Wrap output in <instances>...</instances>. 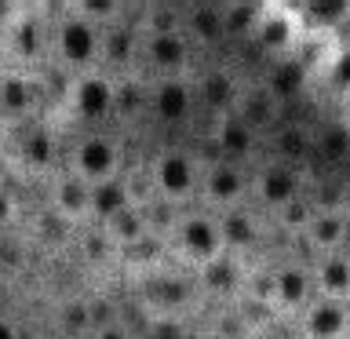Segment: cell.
<instances>
[{
	"label": "cell",
	"mask_w": 350,
	"mask_h": 339,
	"mask_svg": "<svg viewBox=\"0 0 350 339\" xmlns=\"http://www.w3.org/2000/svg\"><path fill=\"white\" fill-rule=\"evenodd\" d=\"M128 164H131L128 139L113 128L77 131V135L62 146V168L88 186H103V182L120 179Z\"/></svg>",
	"instance_id": "cell-3"
},
{
	"label": "cell",
	"mask_w": 350,
	"mask_h": 339,
	"mask_svg": "<svg viewBox=\"0 0 350 339\" xmlns=\"http://www.w3.org/2000/svg\"><path fill=\"white\" fill-rule=\"evenodd\" d=\"M103 237L109 241V248L117 252H131L135 245L153 237V223H150V208H139V204H124L120 212H113L106 223H98Z\"/></svg>",
	"instance_id": "cell-22"
},
{
	"label": "cell",
	"mask_w": 350,
	"mask_h": 339,
	"mask_svg": "<svg viewBox=\"0 0 350 339\" xmlns=\"http://www.w3.org/2000/svg\"><path fill=\"white\" fill-rule=\"evenodd\" d=\"M314 295L317 299H332L350 306V248L336 252V256H321L314 259Z\"/></svg>",
	"instance_id": "cell-23"
},
{
	"label": "cell",
	"mask_w": 350,
	"mask_h": 339,
	"mask_svg": "<svg viewBox=\"0 0 350 339\" xmlns=\"http://www.w3.org/2000/svg\"><path fill=\"white\" fill-rule=\"evenodd\" d=\"M131 281H135L131 292H135L142 317H175V321H183L204 299L201 284H197V273L175 267V262H161V267L139 273Z\"/></svg>",
	"instance_id": "cell-4"
},
{
	"label": "cell",
	"mask_w": 350,
	"mask_h": 339,
	"mask_svg": "<svg viewBox=\"0 0 350 339\" xmlns=\"http://www.w3.org/2000/svg\"><path fill=\"white\" fill-rule=\"evenodd\" d=\"M44 106V81L37 70H18L4 66L0 70V124L4 128H26L40 120Z\"/></svg>",
	"instance_id": "cell-11"
},
{
	"label": "cell",
	"mask_w": 350,
	"mask_h": 339,
	"mask_svg": "<svg viewBox=\"0 0 350 339\" xmlns=\"http://www.w3.org/2000/svg\"><path fill=\"white\" fill-rule=\"evenodd\" d=\"M29 339H62V336H55V332H29Z\"/></svg>",
	"instance_id": "cell-38"
},
{
	"label": "cell",
	"mask_w": 350,
	"mask_h": 339,
	"mask_svg": "<svg viewBox=\"0 0 350 339\" xmlns=\"http://www.w3.org/2000/svg\"><path fill=\"white\" fill-rule=\"evenodd\" d=\"M248 182H252V168L226 157H208L204 161V175H201V190H197V208L212 215H226L234 208L248 204Z\"/></svg>",
	"instance_id": "cell-9"
},
{
	"label": "cell",
	"mask_w": 350,
	"mask_h": 339,
	"mask_svg": "<svg viewBox=\"0 0 350 339\" xmlns=\"http://www.w3.org/2000/svg\"><path fill=\"white\" fill-rule=\"evenodd\" d=\"M117 98H120V77L106 70H92L81 77H70L62 87V117L81 131H98L117 120Z\"/></svg>",
	"instance_id": "cell-6"
},
{
	"label": "cell",
	"mask_w": 350,
	"mask_h": 339,
	"mask_svg": "<svg viewBox=\"0 0 350 339\" xmlns=\"http://www.w3.org/2000/svg\"><path fill=\"white\" fill-rule=\"evenodd\" d=\"M146 168H150L157 204H168L175 212L197 204V190H201V175H204L201 153H193L190 146H179V142H164L146 157Z\"/></svg>",
	"instance_id": "cell-5"
},
{
	"label": "cell",
	"mask_w": 350,
	"mask_h": 339,
	"mask_svg": "<svg viewBox=\"0 0 350 339\" xmlns=\"http://www.w3.org/2000/svg\"><path fill=\"white\" fill-rule=\"evenodd\" d=\"M15 161H18V168L26 172V175L48 182L51 175L62 168V139H59V131H55V124L37 120V124L18 128Z\"/></svg>",
	"instance_id": "cell-12"
},
{
	"label": "cell",
	"mask_w": 350,
	"mask_h": 339,
	"mask_svg": "<svg viewBox=\"0 0 350 339\" xmlns=\"http://www.w3.org/2000/svg\"><path fill=\"white\" fill-rule=\"evenodd\" d=\"M299 241L314 259L347 252V245H350V212L339 201L336 204H317Z\"/></svg>",
	"instance_id": "cell-17"
},
{
	"label": "cell",
	"mask_w": 350,
	"mask_h": 339,
	"mask_svg": "<svg viewBox=\"0 0 350 339\" xmlns=\"http://www.w3.org/2000/svg\"><path fill=\"white\" fill-rule=\"evenodd\" d=\"M292 11L306 33H321V37H339L350 26V0H306V4H292Z\"/></svg>",
	"instance_id": "cell-24"
},
{
	"label": "cell",
	"mask_w": 350,
	"mask_h": 339,
	"mask_svg": "<svg viewBox=\"0 0 350 339\" xmlns=\"http://www.w3.org/2000/svg\"><path fill=\"white\" fill-rule=\"evenodd\" d=\"M215 157H226V161H237V164H248L259 150V135L252 131L245 120H237L234 113L230 117H219L215 120Z\"/></svg>",
	"instance_id": "cell-26"
},
{
	"label": "cell",
	"mask_w": 350,
	"mask_h": 339,
	"mask_svg": "<svg viewBox=\"0 0 350 339\" xmlns=\"http://www.w3.org/2000/svg\"><path fill=\"white\" fill-rule=\"evenodd\" d=\"M15 223H18V197L0 182V234H8Z\"/></svg>",
	"instance_id": "cell-36"
},
{
	"label": "cell",
	"mask_w": 350,
	"mask_h": 339,
	"mask_svg": "<svg viewBox=\"0 0 350 339\" xmlns=\"http://www.w3.org/2000/svg\"><path fill=\"white\" fill-rule=\"evenodd\" d=\"M314 299V273L306 262L288 259L278 270H270V295L267 306L281 317H299L306 310V303Z\"/></svg>",
	"instance_id": "cell-15"
},
{
	"label": "cell",
	"mask_w": 350,
	"mask_h": 339,
	"mask_svg": "<svg viewBox=\"0 0 350 339\" xmlns=\"http://www.w3.org/2000/svg\"><path fill=\"white\" fill-rule=\"evenodd\" d=\"M0 339H29V332H26V325H22L18 317L0 310Z\"/></svg>",
	"instance_id": "cell-37"
},
{
	"label": "cell",
	"mask_w": 350,
	"mask_h": 339,
	"mask_svg": "<svg viewBox=\"0 0 350 339\" xmlns=\"http://www.w3.org/2000/svg\"><path fill=\"white\" fill-rule=\"evenodd\" d=\"M314 208H317V201H310V197L303 193V197H295V201H288L284 208H278V212L270 215V226L281 230V234L303 237V230H306V223H310Z\"/></svg>",
	"instance_id": "cell-32"
},
{
	"label": "cell",
	"mask_w": 350,
	"mask_h": 339,
	"mask_svg": "<svg viewBox=\"0 0 350 339\" xmlns=\"http://www.w3.org/2000/svg\"><path fill=\"white\" fill-rule=\"evenodd\" d=\"M48 212L55 223L70 230H88L92 226V186L59 168L48 179Z\"/></svg>",
	"instance_id": "cell-13"
},
{
	"label": "cell",
	"mask_w": 350,
	"mask_h": 339,
	"mask_svg": "<svg viewBox=\"0 0 350 339\" xmlns=\"http://www.w3.org/2000/svg\"><path fill=\"white\" fill-rule=\"evenodd\" d=\"M193 44L186 33H139L135 73L146 81H168V77H193Z\"/></svg>",
	"instance_id": "cell-8"
},
{
	"label": "cell",
	"mask_w": 350,
	"mask_h": 339,
	"mask_svg": "<svg viewBox=\"0 0 350 339\" xmlns=\"http://www.w3.org/2000/svg\"><path fill=\"white\" fill-rule=\"evenodd\" d=\"M84 339H139V332L128 321H120V317H103V321L92 325V332Z\"/></svg>",
	"instance_id": "cell-35"
},
{
	"label": "cell",
	"mask_w": 350,
	"mask_h": 339,
	"mask_svg": "<svg viewBox=\"0 0 350 339\" xmlns=\"http://www.w3.org/2000/svg\"><path fill=\"white\" fill-rule=\"evenodd\" d=\"M128 204L124 197V186H120V179L113 182H103V186H92V226L106 223L113 212H120V208Z\"/></svg>",
	"instance_id": "cell-33"
},
{
	"label": "cell",
	"mask_w": 350,
	"mask_h": 339,
	"mask_svg": "<svg viewBox=\"0 0 350 339\" xmlns=\"http://www.w3.org/2000/svg\"><path fill=\"white\" fill-rule=\"evenodd\" d=\"M48 29H51V8L22 4L18 15L0 29L8 62L18 66V70H40L48 62Z\"/></svg>",
	"instance_id": "cell-7"
},
{
	"label": "cell",
	"mask_w": 350,
	"mask_h": 339,
	"mask_svg": "<svg viewBox=\"0 0 350 339\" xmlns=\"http://www.w3.org/2000/svg\"><path fill=\"white\" fill-rule=\"evenodd\" d=\"M262 8L267 4H223V33L226 40H252L259 18H262Z\"/></svg>",
	"instance_id": "cell-31"
},
{
	"label": "cell",
	"mask_w": 350,
	"mask_h": 339,
	"mask_svg": "<svg viewBox=\"0 0 350 339\" xmlns=\"http://www.w3.org/2000/svg\"><path fill=\"white\" fill-rule=\"evenodd\" d=\"M146 113L161 128H183L197 113L190 77H168V81H146Z\"/></svg>",
	"instance_id": "cell-14"
},
{
	"label": "cell",
	"mask_w": 350,
	"mask_h": 339,
	"mask_svg": "<svg viewBox=\"0 0 350 339\" xmlns=\"http://www.w3.org/2000/svg\"><path fill=\"white\" fill-rule=\"evenodd\" d=\"M295 321H299L303 339H350V306L343 303L314 295Z\"/></svg>",
	"instance_id": "cell-20"
},
{
	"label": "cell",
	"mask_w": 350,
	"mask_h": 339,
	"mask_svg": "<svg viewBox=\"0 0 350 339\" xmlns=\"http://www.w3.org/2000/svg\"><path fill=\"white\" fill-rule=\"evenodd\" d=\"M281 98L273 95V87L262 81V84H245L241 87V98L234 106V117L245 120V124L256 131V135H262V131H273L281 120Z\"/></svg>",
	"instance_id": "cell-21"
},
{
	"label": "cell",
	"mask_w": 350,
	"mask_h": 339,
	"mask_svg": "<svg viewBox=\"0 0 350 339\" xmlns=\"http://www.w3.org/2000/svg\"><path fill=\"white\" fill-rule=\"evenodd\" d=\"M273 157L278 161H288V164H303V157L314 150V139L306 135L303 128H281L278 135H273Z\"/></svg>",
	"instance_id": "cell-34"
},
{
	"label": "cell",
	"mask_w": 350,
	"mask_h": 339,
	"mask_svg": "<svg viewBox=\"0 0 350 339\" xmlns=\"http://www.w3.org/2000/svg\"><path fill=\"white\" fill-rule=\"evenodd\" d=\"M219 219H223V237H226L230 256H248V252L262 248L267 230H270V215H262L259 208L241 204V208H234V212H226Z\"/></svg>",
	"instance_id": "cell-19"
},
{
	"label": "cell",
	"mask_w": 350,
	"mask_h": 339,
	"mask_svg": "<svg viewBox=\"0 0 350 339\" xmlns=\"http://www.w3.org/2000/svg\"><path fill=\"white\" fill-rule=\"evenodd\" d=\"M168 262L175 267L201 273L204 267H212L226 256V237H223V219L204 212V208H183L175 212V219L168 223V230L161 234Z\"/></svg>",
	"instance_id": "cell-1"
},
{
	"label": "cell",
	"mask_w": 350,
	"mask_h": 339,
	"mask_svg": "<svg viewBox=\"0 0 350 339\" xmlns=\"http://www.w3.org/2000/svg\"><path fill=\"white\" fill-rule=\"evenodd\" d=\"M299 37H303V26H299V18H295L292 4H267L248 44H256L262 55H270V59L281 62L295 51Z\"/></svg>",
	"instance_id": "cell-18"
},
{
	"label": "cell",
	"mask_w": 350,
	"mask_h": 339,
	"mask_svg": "<svg viewBox=\"0 0 350 339\" xmlns=\"http://www.w3.org/2000/svg\"><path fill=\"white\" fill-rule=\"evenodd\" d=\"M317 81L325 84V92L339 98L343 106H350V44L347 40H339L336 44V51H332V59L325 62V70Z\"/></svg>",
	"instance_id": "cell-28"
},
{
	"label": "cell",
	"mask_w": 350,
	"mask_h": 339,
	"mask_svg": "<svg viewBox=\"0 0 350 339\" xmlns=\"http://www.w3.org/2000/svg\"><path fill=\"white\" fill-rule=\"evenodd\" d=\"M183 33L186 40L197 48H215V44L226 40L223 33V4H193L183 8Z\"/></svg>",
	"instance_id": "cell-27"
},
{
	"label": "cell",
	"mask_w": 350,
	"mask_h": 339,
	"mask_svg": "<svg viewBox=\"0 0 350 339\" xmlns=\"http://www.w3.org/2000/svg\"><path fill=\"white\" fill-rule=\"evenodd\" d=\"M66 81L92 70H103V29L92 22L77 18L66 4L51 8V29H48V62Z\"/></svg>",
	"instance_id": "cell-2"
},
{
	"label": "cell",
	"mask_w": 350,
	"mask_h": 339,
	"mask_svg": "<svg viewBox=\"0 0 350 339\" xmlns=\"http://www.w3.org/2000/svg\"><path fill=\"white\" fill-rule=\"evenodd\" d=\"M190 84H193L197 109H204L212 120L234 113V106L241 98V87H245L237 81V73L226 70V66H204V70H193Z\"/></svg>",
	"instance_id": "cell-16"
},
{
	"label": "cell",
	"mask_w": 350,
	"mask_h": 339,
	"mask_svg": "<svg viewBox=\"0 0 350 339\" xmlns=\"http://www.w3.org/2000/svg\"><path fill=\"white\" fill-rule=\"evenodd\" d=\"M66 8H70L77 18L92 22V26H98V29H113V26L131 22L128 18V8L117 4V0H70Z\"/></svg>",
	"instance_id": "cell-29"
},
{
	"label": "cell",
	"mask_w": 350,
	"mask_h": 339,
	"mask_svg": "<svg viewBox=\"0 0 350 339\" xmlns=\"http://www.w3.org/2000/svg\"><path fill=\"white\" fill-rule=\"evenodd\" d=\"M339 204H343L347 212H350V186H347V197H343V201H339Z\"/></svg>",
	"instance_id": "cell-39"
},
{
	"label": "cell",
	"mask_w": 350,
	"mask_h": 339,
	"mask_svg": "<svg viewBox=\"0 0 350 339\" xmlns=\"http://www.w3.org/2000/svg\"><path fill=\"white\" fill-rule=\"evenodd\" d=\"M306 193V172L303 164H288L270 157L267 164L252 168V182H248V204L259 208L262 215H273L278 208Z\"/></svg>",
	"instance_id": "cell-10"
},
{
	"label": "cell",
	"mask_w": 350,
	"mask_h": 339,
	"mask_svg": "<svg viewBox=\"0 0 350 339\" xmlns=\"http://www.w3.org/2000/svg\"><path fill=\"white\" fill-rule=\"evenodd\" d=\"M314 150L317 157L328 164H343L350 157V120H332L314 135Z\"/></svg>",
	"instance_id": "cell-30"
},
{
	"label": "cell",
	"mask_w": 350,
	"mask_h": 339,
	"mask_svg": "<svg viewBox=\"0 0 350 339\" xmlns=\"http://www.w3.org/2000/svg\"><path fill=\"white\" fill-rule=\"evenodd\" d=\"M197 284H201V295L204 299H234V295L248 284V273L241 267V256H226L212 262V267H204L197 273Z\"/></svg>",
	"instance_id": "cell-25"
}]
</instances>
